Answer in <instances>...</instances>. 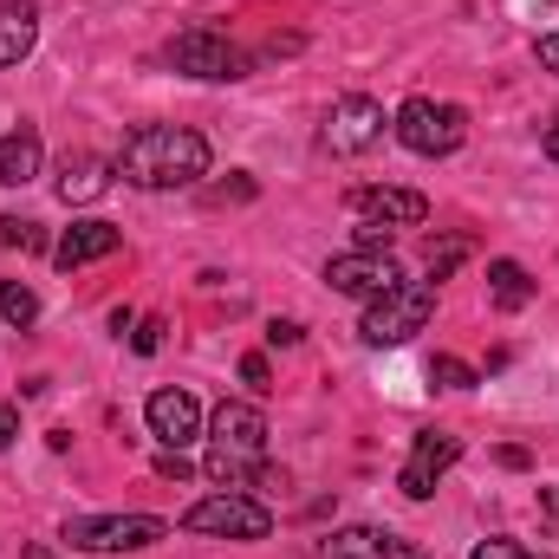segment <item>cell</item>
<instances>
[{"label":"cell","instance_id":"7c38bea8","mask_svg":"<svg viewBox=\"0 0 559 559\" xmlns=\"http://www.w3.org/2000/svg\"><path fill=\"white\" fill-rule=\"evenodd\" d=\"M345 209L352 215H365V222H384V228H423L429 222V202H423L417 189H352L345 195Z\"/></svg>","mask_w":559,"mask_h":559},{"label":"cell","instance_id":"f1b7e54d","mask_svg":"<svg viewBox=\"0 0 559 559\" xmlns=\"http://www.w3.org/2000/svg\"><path fill=\"white\" fill-rule=\"evenodd\" d=\"M299 338H306L299 319H274V325H267V345H299Z\"/></svg>","mask_w":559,"mask_h":559},{"label":"cell","instance_id":"9a60e30c","mask_svg":"<svg viewBox=\"0 0 559 559\" xmlns=\"http://www.w3.org/2000/svg\"><path fill=\"white\" fill-rule=\"evenodd\" d=\"M39 163H46V143H39V124H13L7 138H0V182L7 189H26L33 176H39Z\"/></svg>","mask_w":559,"mask_h":559},{"label":"cell","instance_id":"603a6c76","mask_svg":"<svg viewBox=\"0 0 559 559\" xmlns=\"http://www.w3.org/2000/svg\"><path fill=\"white\" fill-rule=\"evenodd\" d=\"M0 248L39 254V248H46V228H39V222H20V215H0Z\"/></svg>","mask_w":559,"mask_h":559},{"label":"cell","instance_id":"83f0119b","mask_svg":"<svg viewBox=\"0 0 559 559\" xmlns=\"http://www.w3.org/2000/svg\"><path fill=\"white\" fill-rule=\"evenodd\" d=\"M13 442H20V411H13V404L0 397V455H7Z\"/></svg>","mask_w":559,"mask_h":559},{"label":"cell","instance_id":"4316f807","mask_svg":"<svg viewBox=\"0 0 559 559\" xmlns=\"http://www.w3.org/2000/svg\"><path fill=\"white\" fill-rule=\"evenodd\" d=\"M156 475H163V481H189V455H182V449H163V455H156Z\"/></svg>","mask_w":559,"mask_h":559},{"label":"cell","instance_id":"1f68e13d","mask_svg":"<svg viewBox=\"0 0 559 559\" xmlns=\"http://www.w3.org/2000/svg\"><path fill=\"white\" fill-rule=\"evenodd\" d=\"M540 521L559 527V488H540Z\"/></svg>","mask_w":559,"mask_h":559},{"label":"cell","instance_id":"e0dca14e","mask_svg":"<svg viewBox=\"0 0 559 559\" xmlns=\"http://www.w3.org/2000/svg\"><path fill=\"white\" fill-rule=\"evenodd\" d=\"M534 299V274L521 261H488V306L495 312H521Z\"/></svg>","mask_w":559,"mask_h":559},{"label":"cell","instance_id":"836d02e7","mask_svg":"<svg viewBox=\"0 0 559 559\" xmlns=\"http://www.w3.org/2000/svg\"><path fill=\"white\" fill-rule=\"evenodd\" d=\"M20 559H59V554H52V547H39V540H33V547H26V554H20Z\"/></svg>","mask_w":559,"mask_h":559},{"label":"cell","instance_id":"2e32d148","mask_svg":"<svg viewBox=\"0 0 559 559\" xmlns=\"http://www.w3.org/2000/svg\"><path fill=\"white\" fill-rule=\"evenodd\" d=\"M39 46V7L33 0H0V72H13Z\"/></svg>","mask_w":559,"mask_h":559},{"label":"cell","instance_id":"cb8c5ba5","mask_svg":"<svg viewBox=\"0 0 559 559\" xmlns=\"http://www.w3.org/2000/svg\"><path fill=\"white\" fill-rule=\"evenodd\" d=\"M241 384H248L254 397L274 391V365H267V352H248V358H241Z\"/></svg>","mask_w":559,"mask_h":559},{"label":"cell","instance_id":"4fadbf2b","mask_svg":"<svg viewBox=\"0 0 559 559\" xmlns=\"http://www.w3.org/2000/svg\"><path fill=\"white\" fill-rule=\"evenodd\" d=\"M124 248V228L118 222H72L59 241H52V261L72 274V267H92V261H105V254H118Z\"/></svg>","mask_w":559,"mask_h":559},{"label":"cell","instance_id":"484cf974","mask_svg":"<svg viewBox=\"0 0 559 559\" xmlns=\"http://www.w3.org/2000/svg\"><path fill=\"white\" fill-rule=\"evenodd\" d=\"M468 559H547V554H534V547H521V540H481Z\"/></svg>","mask_w":559,"mask_h":559},{"label":"cell","instance_id":"5b68a950","mask_svg":"<svg viewBox=\"0 0 559 559\" xmlns=\"http://www.w3.org/2000/svg\"><path fill=\"white\" fill-rule=\"evenodd\" d=\"M182 534H202V540H267L274 534V508L254 501V495H202L189 514H182Z\"/></svg>","mask_w":559,"mask_h":559},{"label":"cell","instance_id":"d6a6232c","mask_svg":"<svg viewBox=\"0 0 559 559\" xmlns=\"http://www.w3.org/2000/svg\"><path fill=\"white\" fill-rule=\"evenodd\" d=\"M547 156H554V163H559V118H554V124H547Z\"/></svg>","mask_w":559,"mask_h":559},{"label":"cell","instance_id":"ba28073f","mask_svg":"<svg viewBox=\"0 0 559 559\" xmlns=\"http://www.w3.org/2000/svg\"><path fill=\"white\" fill-rule=\"evenodd\" d=\"M391 131V118H384V105L378 98H365V92H345V98H332V111H325V150L332 156H365V150H378Z\"/></svg>","mask_w":559,"mask_h":559},{"label":"cell","instance_id":"44dd1931","mask_svg":"<svg viewBox=\"0 0 559 559\" xmlns=\"http://www.w3.org/2000/svg\"><path fill=\"white\" fill-rule=\"evenodd\" d=\"M254 195H261V182H254L248 169H228V182H209V189H202L209 209H241V202H254Z\"/></svg>","mask_w":559,"mask_h":559},{"label":"cell","instance_id":"277c9868","mask_svg":"<svg viewBox=\"0 0 559 559\" xmlns=\"http://www.w3.org/2000/svg\"><path fill=\"white\" fill-rule=\"evenodd\" d=\"M391 138L411 156H455L468 143V111L442 105V98H404L397 118H391Z\"/></svg>","mask_w":559,"mask_h":559},{"label":"cell","instance_id":"8fae6325","mask_svg":"<svg viewBox=\"0 0 559 559\" xmlns=\"http://www.w3.org/2000/svg\"><path fill=\"white\" fill-rule=\"evenodd\" d=\"M143 423H150V436L163 442V449H189L195 436H202V404L189 397V391H150V404H143Z\"/></svg>","mask_w":559,"mask_h":559},{"label":"cell","instance_id":"8992f818","mask_svg":"<svg viewBox=\"0 0 559 559\" xmlns=\"http://www.w3.org/2000/svg\"><path fill=\"white\" fill-rule=\"evenodd\" d=\"M429 319H436V286H429V280H423V286L404 280L397 293H384V299H371V306H365L358 338H365V345H378V352H384V345H411Z\"/></svg>","mask_w":559,"mask_h":559},{"label":"cell","instance_id":"52a82bcc","mask_svg":"<svg viewBox=\"0 0 559 559\" xmlns=\"http://www.w3.org/2000/svg\"><path fill=\"white\" fill-rule=\"evenodd\" d=\"M156 540H169V521L156 514H72L66 521V547L79 554H138Z\"/></svg>","mask_w":559,"mask_h":559},{"label":"cell","instance_id":"3957f363","mask_svg":"<svg viewBox=\"0 0 559 559\" xmlns=\"http://www.w3.org/2000/svg\"><path fill=\"white\" fill-rule=\"evenodd\" d=\"M163 66L182 72V79L222 85V79H248V72H254V52H241L222 26H182V33L163 46Z\"/></svg>","mask_w":559,"mask_h":559},{"label":"cell","instance_id":"5bb4252c","mask_svg":"<svg viewBox=\"0 0 559 559\" xmlns=\"http://www.w3.org/2000/svg\"><path fill=\"white\" fill-rule=\"evenodd\" d=\"M111 176H118V169H111L105 156H92V150H66V156H59V182H52V189H59V202H66V209H79V202H98V195L111 189Z\"/></svg>","mask_w":559,"mask_h":559},{"label":"cell","instance_id":"f546056e","mask_svg":"<svg viewBox=\"0 0 559 559\" xmlns=\"http://www.w3.org/2000/svg\"><path fill=\"white\" fill-rule=\"evenodd\" d=\"M495 462H501V468H534V455H527L521 442H501V449H495Z\"/></svg>","mask_w":559,"mask_h":559},{"label":"cell","instance_id":"ffe728a7","mask_svg":"<svg viewBox=\"0 0 559 559\" xmlns=\"http://www.w3.org/2000/svg\"><path fill=\"white\" fill-rule=\"evenodd\" d=\"M468 254H475V241H468V235H442V241H429V286H442V280L468 261Z\"/></svg>","mask_w":559,"mask_h":559},{"label":"cell","instance_id":"4dcf8cb0","mask_svg":"<svg viewBox=\"0 0 559 559\" xmlns=\"http://www.w3.org/2000/svg\"><path fill=\"white\" fill-rule=\"evenodd\" d=\"M534 52H540V66H547V72H559V26H554V33H540V39H534Z\"/></svg>","mask_w":559,"mask_h":559},{"label":"cell","instance_id":"7a4b0ae2","mask_svg":"<svg viewBox=\"0 0 559 559\" xmlns=\"http://www.w3.org/2000/svg\"><path fill=\"white\" fill-rule=\"evenodd\" d=\"M202 475H209L215 488H235V495H248L254 481H267V417H261L254 404H235V397L215 404Z\"/></svg>","mask_w":559,"mask_h":559},{"label":"cell","instance_id":"6da1fadb","mask_svg":"<svg viewBox=\"0 0 559 559\" xmlns=\"http://www.w3.org/2000/svg\"><path fill=\"white\" fill-rule=\"evenodd\" d=\"M111 169L131 182V189H150V195H163V189H195L202 176H209V138L202 131H189V124H138L124 150L111 156Z\"/></svg>","mask_w":559,"mask_h":559},{"label":"cell","instance_id":"d6986e66","mask_svg":"<svg viewBox=\"0 0 559 559\" xmlns=\"http://www.w3.org/2000/svg\"><path fill=\"white\" fill-rule=\"evenodd\" d=\"M0 319H7L13 332H26V325L39 319V293H33L26 280H0Z\"/></svg>","mask_w":559,"mask_h":559},{"label":"cell","instance_id":"d4e9b609","mask_svg":"<svg viewBox=\"0 0 559 559\" xmlns=\"http://www.w3.org/2000/svg\"><path fill=\"white\" fill-rule=\"evenodd\" d=\"M163 332H169L163 319H138V325H131V352H138V358H150V352H163Z\"/></svg>","mask_w":559,"mask_h":559},{"label":"cell","instance_id":"ac0fdd59","mask_svg":"<svg viewBox=\"0 0 559 559\" xmlns=\"http://www.w3.org/2000/svg\"><path fill=\"white\" fill-rule=\"evenodd\" d=\"M325 559H384V527H338L325 540Z\"/></svg>","mask_w":559,"mask_h":559},{"label":"cell","instance_id":"9c48e42d","mask_svg":"<svg viewBox=\"0 0 559 559\" xmlns=\"http://www.w3.org/2000/svg\"><path fill=\"white\" fill-rule=\"evenodd\" d=\"M455 462H462V436H449V429H417V436H411V455H404V468H397V488H404L411 501H429L436 481H442Z\"/></svg>","mask_w":559,"mask_h":559},{"label":"cell","instance_id":"30bf717a","mask_svg":"<svg viewBox=\"0 0 559 559\" xmlns=\"http://www.w3.org/2000/svg\"><path fill=\"white\" fill-rule=\"evenodd\" d=\"M325 280H332V293H345V299H384V293H397L404 286V267L391 261V254H338V261H325Z\"/></svg>","mask_w":559,"mask_h":559},{"label":"cell","instance_id":"7402d4cb","mask_svg":"<svg viewBox=\"0 0 559 559\" xmlns=\"http://www.w3.org/2000/svg\"><path fill=\"white\" fill-rule=\"evenodd\" d=\"M429 384H442V391H475L481 378H475V365H462V358L436 352V358H429Z\"/></svg>","mask_w":559,"mask_h":559}]
</instances>
